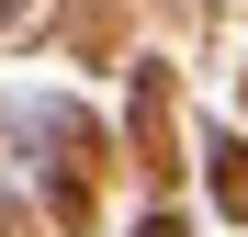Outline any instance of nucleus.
Returning <instances> with one entry per match:
<instances>
[{
  "instance_id": "nucleus-1",
  "label": "nucleus",
  "mask_w": 248,
  "mask_h": 237,
  "mask_svg": "<svg viewBox=\"0 0 248 237\" xmlns=\"http://www.w3.org/2000/svg\"><path fill=\"white\" fill-rule=\"evenodd\" d=\"M12 12H23V0H0V23H12Z\"/></svg>"
}]
</instances>
